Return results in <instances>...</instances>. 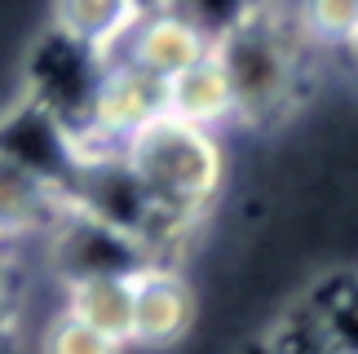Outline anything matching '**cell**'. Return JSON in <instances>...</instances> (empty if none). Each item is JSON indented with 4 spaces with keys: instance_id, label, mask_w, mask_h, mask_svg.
<instances>
[{
    "instance_id": "obj_12",
    "label": "cell",
    "mask_w": 358,
    "mask_h": 354,
    "mask_svg": "<svg viewBox=\"0 0 358 354\" xmlns=\"http://www.w3.org/2000/svg\"><path fill=\"white\" fill-rule=\"evenodd\" d=\"M266 354H327V350L319 346V337L310 332V323H301V328L283 332V337H274Z\"/></svg>"
},
{
    "instance_id": "obj_4",
    "label": "cell",
    "mask_w": 358,
    "mask_h": 354,
    "mask_svg": "<svg viewBox=\"0 0 358 354\" xmlns=\"http://www.w3.org/2000/svg\"><path fill=\"white\" fill-rule=\"evenodd\" d=\"M195 323V288L169 262H146L133 275V346L169 350Z\"/></svg>"
},
{
    "instance_id": "obj_9",
    "label": "cell",
    "mask_w": 358,
    "mask_h": 354,
    "mask_svg": "<svg viewBox=\"0 0 358 354\" xmlns=\"http://www.w3.org/2000/svg\"><path fill=\"white\" fill-rule=\"evenodd\" d=\"M306 323L327 354H358V279L319 297Z\"/></svg>"
},
{
    "instance_id": "obj_2",
    "label": "cell",
    "mask_w": 358,
    "mask_h": 354,
    "mask_svg": "<svg viewBox=\"0 0 358 354\" xmlns=\"http://www.w3.org/2000/svg\"><path fill=\"white\" fill-rule=\"evenodd\" d=\"M301 49L306 36L292 18V5H252L226 36H217V53L235 80L243 120H266L287 106L301 71Z\"/></svg>"
},
{
    "instance_id": "obj_1",
    "label": "cell",
    "mask_w": 358,
    "mask_h": 354,
    "mask_svg": "<svg viewBox=\"0 0 358 354\" xmlns=\"http://www.w3.org/2000/svg\"><path fill=\"white\" fill-rule=\"evenodd\" d=\"M124 164L133 169L164 235H182L186 226H195L226 182V151L217 133L173 115L150 120L137 138L124 142Z\"/></svg>"
},
{
    "instance_id": "obj_6",
    "label": "cell",
    "mask_w": 358,
    "mask_h": 354,
    "mask_svg": "<svg viewBox=\"0 0 358 354\" xmlns=\"http://www.w3.org/2000/svg\"><path fill=\"white\" fill-rule=\"evenodd\" d=\"M142 9L146 0H53V31L80 49H93L98 58H111Z\"/></svg>"
},
{
    "instance_id": "obj_10",
    "label": "cell",
    "mask_w": 358,
    "mask_h": 354,
    "mask_svg": "<svg viewBox=\"0 0 358 354\" xmlns=\"http://www.w3.org/2000/svg\"><path fill=\"white\" fill-rule=\"evenodd\" d=\"M292 18L306 45L341 53L358 36V0H292Z\"/></svg>"
},
{
    "instance_id": "obj_3",
    "label": "cell",
    "mask_w": 358,
    "mask_h": 354,
    "mask_svg": "<svg viewBox=\"0 0 358 354\" xmlns=\"http://www.w3.org/2000/svg\"><path fill=\"white\" fill-rule=\"evenodd\" d=\"M213 45H217L213 31H203L190 13L173 9V5H146L142 18H137V27L124 36L120 53H111V58L133 62L137 71H146L150 80L169 85V80L182 76L186 66L208 58Z\"/></svg>"
},
{
    "instance_id": "obj_5",
    "label": "cell",
    "mask_w": 358,
    "mask_h": 354,
    "mask_svg": "<svg viewBox=\"0 0 358 354\" xmlns=\"http://www.w3.org/2000/svg\"><path fill=\"white\" fill-rule=\"evenodd\" d=\"M164 115L186 120V125L208 129V133H217L222 125H230L239 115L235 80H230L217 45H213L208 58H199L195 66H186L182 76H173L164 85Z\"/></svg>"
},
{
    "instance_id": "obj_8",
    "label": "cell",
    "mask_w": 358,
    "mask_h": 354,
    "mask_svg": "<svg viewBox=\"0 0 358 354\" xmlns=\"http://www.w3.org/2000/svg\"><path fill=\"white\" fill-rule=\"evenodd\" d=\"M62 208H66V199H62L58 186H49L31 169H22L9 155H0V235L53 226L62 217Z\"/></svg>"
},
{
    "instance_id": "obj_13",
    "label": "cell",
    "mask_w": 358,
    "mask_h": 354,
    "mask_svg": "<svg viewBox=\"0 0 358 354\" xmlns=\"http://www.w3.org/2000/svg\"><path fill=\"white\" fill-rule=\"evenodd\" d=\"M341 58H345V62H350V71L358 76V36L350 40V45H345V49H341Z\"/></svg>"
},
{
    "instance_id": "obj_7",
    "label": "cell",
    "mask_w": 358,
    "mask_h": 354,
    "mask_svg": "<svg viewBox=\"0 0 358 354\" xmlns=\"http://www.w3.org/2000/svg\"><path fill=\"white\" fill-rule=\"evenodd\" d=\"M137 275V270H133ZM133 275H85L66 279V315L111 337L124 350L133 346Z\"/></svg>"
},
{
    "instance_id": "obj_11",
    "label": "cell",
    "mask_w": 358,
    "mask_h": 354,
    "mask_svg": "<svg viewBox=\"0 0 358 354\" xmlns=\"http://www.w3.org/2000/svg\"><path fill=\"white\" fill-rule=\"evenodd\" d=\"M45 354H124V346L102 332H93L89 323H80L62 310L45 332Z\"/></svg>"
}]
</instances>
